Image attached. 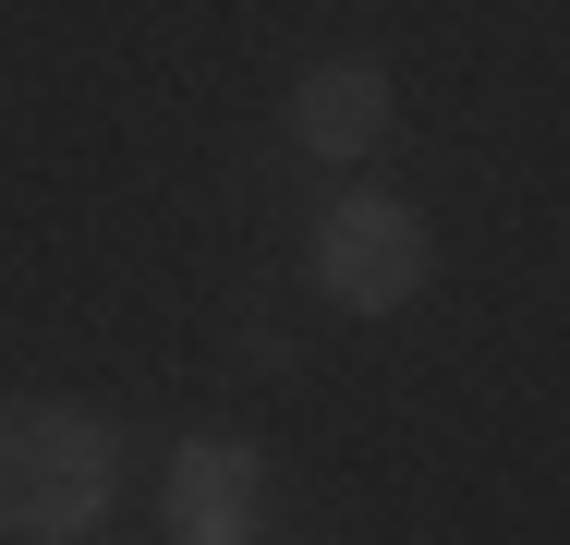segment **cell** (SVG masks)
<instances>
[{
	"mask_svg": "<svg viewBox=\"0 0 570 545\" xmlns=\"http://www.w3.org/2000/svg\"><path fill=\"white\" fill-rule=\"evenodd\" d=\"M61 545H73V534H61Z\"/></svg>",
	"mask_w": 570,
	"mask_h": 545,
	"instance_id": "cell-5",
	"label": "cell"
},
{
	"mask_svg": "<svg viewBox=\"0 0 570 545\" xmlns=\"http://www.w3.org/2000/svg\"><path fill=\"white\" fill-rule=\"evenodd\" d=\"M389 73L376 61H328V73H304L292 86V133L316 146V158H364V146H389Z\"/></svg>",
	"mask_w": 570,
	"mask_h": 545,
	"instance_id": "cell-4",
	"label": "cell"
},
{
	"mask_svg": "<svg viewBox=\"0 0 570 545\" xmlns=\"http://www.w3.org/2000/svg\"><path fill=\"white\" fill-rule=\"evenodd\" d=\"M255 448L243 436H183L170 460V545H243L255 534Z\"/></svg>",
	"mask_w": 570,
	"mask_h": 545,
	"instance_id": "cell-3",
	"label": "cell"
},
{
	"mask_svg": "<svg viewBox=\"0 0 570 545\" xmlns=\"http://www.w3.org/2000/svg\"><path fill=\"white\" fill-rule=\"evenodd\" d=\"M425 218L389 207V195H341V207L316 218V291L352 304V316H389V304H413L425 291Z\"/></svg>",
	"mask_w": 570,
	"mask_h": 545,
	"instance_id": "cell-2",
	"label": "cell"
},
{
	"mask_svg": "<svg viewBox=\"0 0 570 545\" xmlns=\"http://www.w3.org/2000/svg\"><path fill=\"white\" fill-rule=\"evenodd\" d=\"M121 485V436L86 425V413H61V400H0V534H98V509H110Z\"/></svg>",
	"mask_w": 570,
	"mask_h": 545,
	"instance_id": "cell-1",
	"label": "cell"
}]
</instances>
